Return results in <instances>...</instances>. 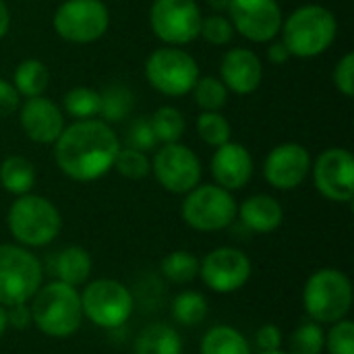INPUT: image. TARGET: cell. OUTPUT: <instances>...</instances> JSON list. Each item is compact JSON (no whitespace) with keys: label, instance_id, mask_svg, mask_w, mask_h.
Wrapping results in <instances>:
<instances>
[{"label":"cell","instance_id":"obj_1","mask_svg":"<svg viewBox=\"0 0 354 354\" xmlns=\"http://www.w3.org/2000/svg\"><path fill=\"white\" fill-rule=\"evenodd\" d=\"M120 151V139L102 118L75 120L54 141V160L62 174L77 183H91L108 174Z\"/></svg>","mask_w":354,"mask_h":354},{"label":"cell","instance_id":"obj_2","mask_svg":"<svg viewBox=\"0 0 354 354\" xmlns=\"http://www.w3.org/2000/svg\"><path fill=\"white\" fill-rule=\"evenodd\" d=\"M280 33L290 56L315 58L334 44L338 21L330 8L322 4H305L282 21Z\"/></svg>","mask_w":354,"mask_h":354},{"label":"cell","instance_id":"obj_3","mask_svg":"<svg viewBox=\"0 0 354 354\" xmlns=\"http://www.w3.org/2000/svg\"><path fill=\"white\" fill-rule=\"evenodd\" d=\"M31 319L33 326L50 338L73 336L83 322L81 295L75 286L54 280L31 297Z\"/></svg>","mask_w":354,"mask_h":354},{"label":"cell","instance_id":"obj_4","mask_svg":"<svg viewBox=\"0 0 354 354\" xmlns=\"http://www.w3.org/2000/svg\"><path fill=\"white\" fill-rule=\"evenodd\" d=\"M6 224L21 247H46L60 234L62 216L50 199L27 193L12 201Z\"/></svg>","mask_w":354,"mask_h":354},{"label":"cell","instance_id":"obj_5","mask_svg":"<svg viewBox=\"0 0 354 354\" xmlns=\"http://www.w3.org/2000/svg\"><path fill=\"white\" fill-rule=\"evenodd\" d=\"M353 299L351 278L334 268L311 274L303 290L305 311L315 324H336L344 319L353 307Z\"/></svg>","mask_w":354,"mask_h":354},{"label":"cell","instance_id":"obj_6","mask_svg":"<svg viewBox=\"0 0 354 354\" xmlns=\"http://www.w3.org/2000/svg\"><path fill=\"white\" fill-rule=\"evenodd\" d=\"M199 77L197 60L178 46H162L145 60L147 83L168 97H183L191 93Z\"/></svg>","mask_w":354,"mask_h":354},{"label":"cell","instance_id":"obj_7","mask_svg":"<svg viewBox=\"0 0 354 354\" xmlns=\"http://www.w3.org/2000/svg\"><path fill=\"white\" fill-rule=\"evenodd\" d=\"M239 214L232 191L218 185H197L185 195L180 216L187 226L199 232H218L228 228Z\"/></svg>","mask_w":354,"mask_h":354},{"label":"cell","instance_id":"obj_8","mask_svg":"<svg viewBox=\"0 0 354 354\" xmlns=\"http://www.w3.org/2000/svg\"><path fill=\"white\" fill-rule=\"evenodd\" d=\"M41 286L39 259L19 245H0V305L29 303Z\"/></svg>","mask_w":354,"mask_h":354},{"label":"cell","instance_id":"obj_9","mask_svg":"<svg viewBox=\"0 0 354 354\" xmlns=\"http://www.w3.org/2000/svg\"><path fill=\"white\" fill-rule=\"evenodd\" d=\"M83 317L104 330H116L129 322L133 313V295L118 280L100 278L81 292Z\"/></svg>","mask_w":354,"mask_h":354},{"label":"cell","instance_id":"obj_10","mask_svg":"<svg viewBox=\"0 0 354 354\" xmlns=\"http://www.w3.org/2000/svg\"><path fill=\"white\" fill-rule=\"evenodd\" d=\"M203 12L197 0H153L149 25L166 46H185L199 37Z\"/></svg>","mask_w":354,"mask_h":354},{"label":"cell","instance_id":"obj_11","mask_svg":"<svg viewBox=\"0 0 354 354\" xmlns=\"http://www.w3.org/2000/svg\"><path fill=\"white\" fill-rule=\"evenodd\" d=\"M56 33L73 44H91L110 27V10L102 0H64L54 12Z\"/></svg>","mask_w":354,"mask_h":354},{"label":"cell","instance_id":"obj_12","mask_svg":"<svg viewBox=\"0 0 354 354\" xmlns=\"http://www.w3.org/2000/svg\"><path fill=\"white\" fill-rule=\"evenodd\" d=\"M156 180L174 195H187L201 183V160L183 143H162L151 160Z\"/></svg>","mask_w":354,"mask_h":354},{"label":"cell","instance_id":"obj_13","mask_svg":"<svg viewBox=\"0 0 354 354\" xmlns=\"http://www.w3.org/2000/svg\"><path fill=\"white\" fill-rule=\"evenodd\" d=\"M226 10L234 31L255 44L274 41L284 21L278 0H228Z\"/></svg>","mask_w":354,"mask_h":354},{"label":"cell","instance_id":"obj_14","mask_svg":"<svg viewBox=\"0 0 354 354\" xmlns=\"http://www.w3.org/2000/svg\"><path fill=\"white\" fill-rule=\"evenodd\" d=\"M315 189L330 201L351 203L354 197V158L344 147L326 149L313 164Z\"/></svg>","mask_w":354,"mask_h":354},{"label":"cell","instance_id":"obj_15","mask_svg":"<svg viewBox=\"0 0 354 354\" xmlns=\"http://www.w3.org/2000/svg\"><path fill=\"white\" fill-rule=\"evenodd\" d=\"M251 270L247 253L234 247H218L199 263L203 284L218 295H230L243 288L251 278Z\"/></svg>","mask_w":354,"mask_h":354},{"label":"cell","instance_id":"obj_16","mask_svg":"<svg viewBox=\"0 0 354 354\" xmlns=\"http://www.w3.org/2000/svg\"><path fill=\"white\" fill-rule=\"evenodd\" d=\"M311 153L305 145L288 141L276 145L266 162H263V176L268 185L278 191H292L305 183L311 172Z\"/></svg>","mask_w":354,"mask_h":354},{"label":"cell","instance_id":"obj_17","mask_svg":"<svg viewBox=\"0 0 354 354\" xmlns=\"http://www.w3.org/2000/svg\"><path fill=\"white\" fill-rule=\"evenodd\" d=\"M19 122L23 133L41 145L54 143L64 129L62 110L46 95L27 97L23 106H19Z\"/></svg>","mask_w":354,"mask_h":354},{"label":"cell","instance_id":"obj_18","mask_svg":"<svg viewBox=\"0 0 354 354\" xmlns=\"http://www.w3.org/2000/svg\"><path fill=\"white\" fill-rule=\"evenodd\" d=\"M263 79L261 58L249 48H232L222 56L220 81L236 95H249L259 89Z\"/></svg>","mask_w":354,"mask_h":354},{"label":"cell","instance_id":"obj_19","mask_svg":"<svg viewBox=\"0 0 354 354\" xmlns=\"http://www.w3.org/2000/svg\"><path fill=\"white\" fill-rule=\"evenodd\" d=\"M209 168L218 187L226 191H239L247 187L253 176V158L245 145L228 141L216 147Z\"/></svg>","mask_w":354,"mask_h":354},{"label":"cell","instance_id":"obj_20","mask_svg":"<svg viewBox=\"0 0 354 354\" xmlns=\"http://www.w3.org/2000/svg\"><path fill=\"white\" fill-rule=\"evenodd\" d=\"M236 216H241V222L249 230L259 232V234H270L280 228L284 220V209L276 197L261 193V195H251L249 199H245Z\"/></svg>","mask_w":354,"mask_h":354},{"label":"cell","instance_id":"obj_21","mask_svg":"<svg viewBox=\"0 0 354 354\" xmlns=\"http://www.w3.org/2000/svg\"><path fill=\"white\" fill-rule=\"evenodd\" d=\"M133 354H183V338L168 324H149L137 336Z\"/></svg>","mask_w":354,"mask_h":354},{"label":"cell","instance_id":"obj_22","mask_svg":"<svg viewBox=\"0 0 354 354\" xmlns=\"http://www.w3.org/2000/svg\"><path fill=\"white\" fill-rule=\"evenodd\" d=\"M37 172L35 166L23 156H8L0 164V185L12 195H27L35 187Z\"/></svg>","mask_w":354,"mask_h":354},{"label":"cell","instance_id":"obj_23","mask_svg":"<svg viewBox=\"0 0 354 354\" xmlns=\"http://www.w3.org/2000/svg\"><path fill=\"white\" fill-rule=\"evenodd\" d=\"M91 255L83 247H66L58 253L56 257V274L58 280L68 284V286H79L85 284L89 274H91Z\"/></svg>","mask_w":354,"mask_h":354},{"label":"cell","instance_id":"obj_24","mask_svg":"<svg viewBox=\"0 0 354 354\" xmlns=\"http://www.w3.org/2000/svg\"><path fill=\"white\" fill-rule=\"evenodd\" d=\"M199 354H251V344L239 330L216 326L201 338Z\"/></svg>","mask_w":354,"mask_h":354},{"label":"cell","instance_id":"obj_25","mask_svg":"<svg viewBox=\"0 0 354 354\" xmlns=\"http://www.w3.org/2000/svg\"><path fill=\"white\" fill-rule=\"evenodd\" d=\"M50 83V71L48 66L37 60V58H27L23 60L12 77V85L19 91L21 97H35V95H44V91L48 89Z\"/></svg>","mask_w":354,"mask_h":354},{"label":"cell","instance_id":"obj_26","mask_svg":"<svg viewBox=\"0 0 354 354\" xmlns=\"http://www.w3.org/2000/svg\"><path fill=\"white\" fill-rule=\"evenodd\" d=\"M102 106H100V118L108 124L124 120L135 106L133 91L127 85H110L108 89L100 91Z\"/></svg>","mask_w":354,"mask_h":354},{"label":"cell","instance_id":"obj_27","mask_svg":"<svg viewBox=\"0 0 354 354\" xmlns=\"http://www.w3.org/2000/svg\"><path fill=\"white\" fill-rule=\"evenodd\" d=\"M149 122L158 137V143H176L185 135L187 120L183 112L174 106H160L151 116Z\"/></svg>","mask_w":354,"mask_h":354},{"label":"cell","instance_id":"obj_28","mask_svg":"<svg viewBox=\"0 0 354 354\" xmlns=\"http://www.w3.org/2000/svg\"><path fill=\"white\" fill-rule=\"evenodd\" d=\"M62 104H64V112L75 120H87L100 116L102 97L100 91L91 87H73L64 93Z\"/></svg>","mask_w":354,"mask_h":354},{"label":"cell","instance_id":"obj_29","mask_svg":"<svg viewBox=\"0 0 354 354\" xmlns=\"http://www.w3.org/2000/svg\"><path fill=\"white\" fill-rule=\"evenodd\" d=\"M199 263L191 251H172L162 259V274L174 284H187L199 276Z\"/></svg>","mask_w":354,"mask_h":354},{"label":"cell","instance_id":"obj_30","mask_svg":"<svg viewBox=\"0 0 354 354\" xmlns=\"http://www.w3.org/2000/svg\"><path fill=\"white\" fill-rule=\"evenodd\" d=\"M191 91L201 112H220L228 102V89L218 77H199Z\"/></svg>","mask_w":354,"mask_h":354},{"label":"cell","instance_id":"obj_31","mask_svg":"<svg viewBox=\"0 0 354 354\" xmlns=\"http://www.w3.org/2000/svg\"><path fill=\"white\" fill-rule=\"evenodd\" d=\"M172 315L183 326H199L207 317V299L201 292L185 290L174 299Z\"/></svg>","mask_w":354,"mask_h":354},{"label":"cell","instance_id":"obj_32","mask_svg":"<svg viewBox=\"0 0 354 354\" xmlns=\"http://www.w3.org/2000/svg\"><path fill=\"white\" fill-rule=\"evenodd\" d=\"M197 135L203 143L212 147H220L230 141L232 127L222 112H201L197 116Z\"/></svg>","mask_w":354,"mask_h":354},{"label":"cell","instance_id":"obj_33","mask_svg":"<svg viewBox=\"0 0 354 354\" xmlns=\"http://www.w3.org/2000/svg\"><path fill=\"white\" fill-rule=\"evenodd\" d=\"M326 348V332L322 324H301L290 336V354H322Z\"/></svg>","mask_w":354,"mask_h":354},{"label":"cell","instance_id":"obj_34","mask_svg":"<svg viewBox=\"0 0 354 354\" xmlns=\"http://www.w3.org/2000/svg\"><path fill=\"white\" fill-rule=\"evenodd\" d=\"M112 170H116L122 178H129V180H143L145 176H149L151 172V160L139 151V149H133V147H120L116 160H114V166Z\"/></svg>","mask_w":354,"mask_h":354},{"label":"cell","instance_id":"obj_35","mask_svg":"<svg viewBox=\"0 0 354 354\" xmlns=\"http://www.w3.org/2000/svg\"><path fill=\"white\" fill-rule=\"evenodd\" d=\"M234 27H232V23H230V19L228 17H224V15H209V17H203V21H201V31H199V35L205 39V41H209L212 46H226V44H230L232 41V37H234Z\"/></svg>","mask_w":354,"mask_h":354},{"label":"cell","instance_id":"obj_36","mask_svg":"<svg viewBox=\"0 0 354 354\" xmlns=\"http://www.w3.org/2000/svg\"><path fill=\"white\" fill-rule=\"evenodd\" d=\"M326 348L330 354H354V324L340 319L326 334Z\"/></svg>","mask_w":354,"mask_h":354},{"label":"cell","instance_id":"obj_37","mask_svg":"<svg viewBox=\"0 0 354 354\" xmlns=\"http://www.w3.org/2000/svg\"><path fill=\"white\" fill-rule=\"evenodd\" d=\"M127 143L129 147L133 149H139L143 153L156 149L160 143H158V137L153 133V127L149 122V116H141V118H135L127 131Z\"/></svg>","mask_w":354,"mask_h":354},{"label":"cell","instance_id":"obj_38","mask_svg":"<svg viewBox=\"0 0 354 354\" xmlns=\"http://www.w3.org/2000/svg\"><path fill=\"white\" fill-rule=\"evenodd\" d=\"M334 85L336 89L346 95V97H353L354 93V54L353 52H346L340 62L336 64L334 68Z\"/></svg>","mask_w":354,"mask_h":354},{"label":"cell","instance_id":"obj_39","mask_svg":"<svg viewBox=\"0 0 354 354\" xmlns=\"http://www.w3.org/2000/svg\"><path fill=\"white\" fill-rule=\"evenodd\" d=\"M255 342H257L261 353L280 351V346H282V330L278 326H274V324H266V326H261L257 330Z\"/></svg>","mask_w":354,"mask_h":354},{"label":"cell","instance_id":"obj_40","mask_svg":"<svg viewBox=\"0 0 354 354\" xmlns=\"http://www.w3.org/2000/svg\"><path fill=\"white\" fill-rule=\"evenodd\" d=\"M19 106H21V95L15 89V85L0 79V116H8L17 112Z\"/></svg>","mask_w":354,"mask_h":354},{"label":"cell","instance_id":"obj_41","mask_svg":"<svg viewBox=\"0 0 354 354\" xmlns=\"http://www.w3.org/2000/svg\"><path fill=\"white\" fill-rule=\"evenodd\" d=\"M6 319H8V326H12L15 330H27V328L33 324V319H31V309H29L27 303L6 307Z\"/></svg>","mask_w":354,"mask_h":354},{"label":"cell","instance_id":"obj_42","mask_svg":"<svg viewBox=\"0 0 354 354\" xmlns=\"http://www.w3.org/2000/svg\"><path fill=\"white\" fill-rule=\"evenodd\" d=\"M288 58H290V52H288V48L284 46L282 39L270 44V48H268V60H270V62H274V64H284V62H288Z\"/></svg>","mask_w":354,"mask_h":354},{"label":"cell","instance_id":"obj_43","mask_svg":"<svg viewBox=\"0 0 354 354\" xmlns=\"http://www.w3.org/2000/svg\"><path fill=\"white\" fill-rule=\"evenodd\" d=\"M10 27V10L4 0H0V39L8 33Z\"/></svg>","mask_w":354,"mask_h":354},{"label":"cell","instance_id":"obj_44","mask_svg":"<svg viewBox=\"0 0 354 354\" xmlns=\"http://www.w3.org/2000/svg\"><path fill=\"white\" fill-rule=\"evenodd\" d=\"M6 328H8V319H6V307H2V305H0V336L6 332Z\"/></svg>","mask_w":354,"mask_h":354},{"label":"cell","instance_id":"obj_45","mask_svg":"<svg viewBox=\"0 0 354 354\" xmlns=\"http://www.w3.org/2000/svg\"><path fill=\"white\" fill-rule=\"evenodd\" d=\"M209 4H212L214 8H224V10H226V6H228V0H209Z\"/></svg>","mask_w":354,"mask_h":354},{"label":"cell","instance_id":"obj_46","mask_svg":"<svg viewBox=\"0 0 354 354\" xmlns=\"http://www.w3.org/2000/svg\"><path fill=\"white\" fill-rule=\"evenodd\" d=\"M259 354H290V353H284V351H268V353H259Z\"/></svg>","mask_w":354,"mask_h":354}]
</instances>
